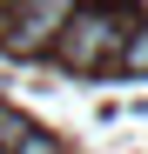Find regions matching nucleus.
<instances>
[{
  "label": "nucleus",
  "mask_w": 148,
  "mask_h": 154,
  "mask_svg": "<svg viewBox=\"0 0 148 154\" xmlns=\"http://www.w3.org/2000/svg\"><path fill=\"white\" fill-rule=\"evenodd\" d=\"M121 34H128V7H114V0H94V7H74L54 34V54L67 74H101L114 67L121 54Z\"/></svg>",
  "instance_id": "f257e3e1"
},
{
  "label": "nucleus",
  "mask_w": 148,
  "mask_h": 154,
  "mask_svg": "<svg viewBox=\"0 0 148 154\" xmlns=\"http://www.w3.org/2000/svg\"><path fill=\"white\" fill-rule=\"evenodd\" d=\"M81 7V0H20V7L0 20V47H7V54H47V47H54V34H61V20Z\"/></svg>",
  "instance_id": "f03ea898"
},
{
  "label": "nucleus",
  "mask_w": 148,
  "mask_h": 154,
  "mask_svg": "<svg viewBox=\"0 0 148 154\" xmlns=\"http://www.w3.org/2000/svg\"><path fill=\"white\" fill-rule=\"evenodd\" d=\"M121 74H148V20H128V34H121V54H114Z\"/></svg>",
  "instance_id": "7ed1b4c3"
},
{
  "label": "nucleus",
  "mask_w": 148,
  "mask_h": 154,
  "mask_svg": "<svg viewBox=\"0 0 148 154\" xmlns=\"http://www.w3.org/2000/svg\"><path fill=\"white\" fill-rule=\"evenodd\" d=\"M27 134H34V127L20 121V114L7 107V100H0V154H20V147H27Z\"/></svg>",
  "instance_id": "20e7f679"
},
{
  "label": "nucleus",
  "mask_w": 148,
  "mask_h": 154,
  "mask_svg": "<svg viewBox=\"0 0 148 154\" xmlns=\"http://www.w3.org/2000/svg\"><path fill=\"white\" fill-rule=\"evenodd\" d=\"M20 154H61V147L47 141V134H27V147H20Z\"/></svg>",
  "instance_id": "39448f33"
},
{
  "label": "nucleus",
  "mask_w": 148,
  "mask_h": 154,
  "mask_svg": "<svg viewBox=\"0 0 148 154\" xmlns=\"http://www.w3.org/2000/svg\"><path fill=\"white\" fill-rule=\"evenodd\" d=\"M14 7H20V0H0V20H7V14H14Z\"/></svg>",
  "instance_id": "423d86ee"
}]
</instances>
